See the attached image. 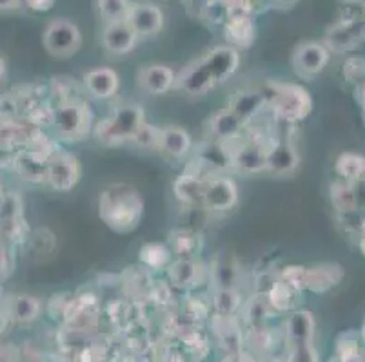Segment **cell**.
<instances>
[{"label": "cell", "instance_id": "obj_30", "mask_svg": "<svg viewBox=\"0 0 365 362\" xmlns=\"http://www.w3.org/2000/svg\"><path fill=\"white\" fill-rule=\"evenodd\" d=\"M264 95H260V92H242L235 100L231 111L237 116H240V118H249V116L255 115L260 109V105L264 104Z\"/></svg>", "mask_w": 365, "mask_h": 362}, {"label": "cell", "instance_id": "obj_42", "mask_svg": "<svg viewBox=\"0 0 365 362\" xmlns=\"http://www.w3.org/2000/svg\"><path fill=\"white\" fill-rule=\"evenodd\" d=\"M6 69H8V65H6V60L2 58V56H0V82H2V80H4V76H6Z\"/></svg>", "mask_w": 365, "mask_h": 362}, {"label": "cell", "instance_id": "obj_5", "mask_svg": "<svg viewBox=\"0 0 365 362\" xmlns=\"http://www.w3.org/2000/svg\"><path fill=\"white\" fill-rule=\"evenodd\" d=\"M144 125V112L138 105H125L98 125V136L104 142L133 139Z\"/></svg>", "mask_w": 365, "mask_h": 362}, {"label": "cell", "instance_id": "obj_7", "mask_svg": "<svg viewBox=\"0 0 365 362\" xmlns=\"http://www.w3.org/2000/svg\"><path fill=\"white\" fill-rule=\"evenodd\" d=\"M131 29L137 33V36H153L160 33L164 28V13L153 2H135L129 9L128 20H125Z\"/></svg>", "mask_w": 365, "mask_h": 362}, {"label": "cell", "instance_id": "obj_25", "mask_svg": "<svg viewBox=\"0 0 365 362\" xmlns=\"http://www.w3.org/2000/svg\"><path fill=\"white\" fill-rule=\"evenodd\" d=\"M213 301L218 315H220V317H229V315H233L235 312L240 308L242 295L238 294V290H235V288L224 287L218 288V290L215 292Z\"/></svg>", "mask_w": 365, "mask_h": 362}, {"label": "cell", "instance_id": "obj_19", "mask_svg": "<svg viewBox=\"0 0 365 362\" xmlns=\"http://www.w3.org/2000/svg\"><path fill=\"white\" fill-rule=\"evenodd\" d=\"M158 147L165 154L173 158H182L191 149V138L187 132L180 127H165L160 131V139H158Z\"/></svg>", "mask_w": 365, "mask_h": 362}, {"label": "cell", "instance_id": "obj_3", "mask_svg": "<svg viewBox=\"0 0 365 362\" xmlns=\"http://www.w3.org/2000/svg\"><path fill=\"white\" fill-rule=\"evenodd\" d=\"M267 89L269 91L265 92L264 98L269 100L273 111L280 118L287 119L291 124L304 119L313 109V100H311L309 92L300 85L269 84Z\"/></svg>", "mask_w": 365, "mask_h": 362}, {"label": "cell", "instance_id": "obj_13", "mask_svg": "<svg viewBox=\"0 0 365 362\" xmlns=\"http://www.w3.org/2000/svg\"><path fill=\"white\" fill-rule=\"evenodd\" d=\"M175 71L168 65L153 64L148 68H142L138 73V84L149 95H164L175 85Z\"/></svg>", "mask_w": 365, "mask_h": 362}, {"label": "cell", "instance_id": "obj_43", "mask_svg": "<svg viewBox=\"0 0 365 362\" xmlns=\"http://www.w3.org/2000/svg\"><path fill=\"white\" fill-rule=\"evenodd\" d=\"M360 250H361V254L365 255V221H364V228H361V238H360Z\"/></svg>", "mask_w": 365, "mask_h": 362}, {"label": "cell", "instance_id": "obj_26", "mask_svg": "<svg viewBox=\"0 0 365 362\" xmlns=\"http://www.w3.org/2000/svg\"><path fill=\"white\" fill-rule=\"evenodd\" d=\"M242 127V118L235 115L233 111H224L215 116L213 119V132L220 139L235 138Z\"/></svg>", "mask_w": 365, "mask_h": 362}, {"label": "cell", "instance_id": "obj_40", "mask_svg": "<svg viewBox=\"0 0 365 362\" xmlns=\"http://www.w3.org/2000/svg\"><path fill=\"white\" fill-rule=\"evenodd\" d=\"M22 6V0H0V11H13Z\"/></svg>", "mask_w": 365, "mask_h": 362}, {"label": "cell", "instance_id": "obj_14", "mask_svg": "<svg viewBox=\"0 0 365 362\" xmlns=\"http://www.w3.org/2000/svg\"><path fill=\"white\" fill-rule=\"evenodd\" d=\"M84 84L86 89L95 98L106 100L115 96V92L118 91V85H120V80H118V75L113 69L98 68L93 69L84 76Z\"/></svg>", "mask_w": 365, "mask_h": 362}, {"label": "cell", "instance_id": "obj_27", "mask_svg": "<svg viewBox=\"0 0 365 362\" xmlns=\"http://www.w3.org/2000/svg\"><path fill=\"white\" fill-rule=\"evenodd\" d=\"M294 294L297 290H293L287 284L280 283V281H274L269 288V303L273 304V308H277L278 312H287L294 308Z\"/></svg>", "mask_w": 365, "mask_h": 362}, {"label": "cell", "instance_id": "obj_35", "mask_svg": "<svg viewBox=\"0 0 365 362\" xmlns=\"http://www.w3.org/2000/svg\"><path fill=\"white\" fill-rule=\"evenodd\" d=\"M135 142H137L140 147H158V139H160V131H157L155 127H151V125H142L140 129H138V132L135 134Z\"/></svg>", "mask_w": 365, "mask_h": 362}, {"label": "cell", "instance_id": "obj_44", "mask_svg": "<svg viewBox=\"0 0 365 362\" xmlns=\"http://www.w3.org/2000/svg\"><path fill=\"white\" fill-rule=\"evenodd\" d=\"M260 362H284V361H282V358H278V357H265V358H262Z\"/></svg>", "mask_w": 365, "mask_h": 362}, {"label": "cell", "instance_id": "obj_18", "mask_svg": "<svg viewBox=\"0 0 365 362\" xmlns=\"http://www.w3.org/2000/svg\"><path fill=\"white\" fill-rule=\"evenodd\" d=\"M233 164L237 171L244 172V174H253V172L262 171V169H267V152L260 145H244L235 154Z\"/></svg>", "mask_w": 365, "mask_h": 362}, {"label": "cell", "instance_id": "obj_1", "mask_svg": "<svg viewBox=\"0 0 365 362\" xmlns=\"http://www.w3.org/2000/svg\"><path fill=\"white\" fill-rule=\"evenodd\" d=\"M238 65L240 55L233 46H217L184 69L178 78V85L187 95H204L215 85L231 78Z\"/></svg>", "mask_w": 365, "mask_h": 362}, {"label": "cell", "instance_id": "obj_39", "mask_svg": "<svg viewBox=\"0 0 365 362\" xmlns=\"http://www.w3.org/2000/svg\"><path fill=\"white\" fill-rule=\"evenodd\" d=\"M249 319L251 321H262L264 319V315L258 314V312H265V304L262 303V301H253V303L249 304Z\"/></svg>", "mask_w": 365, "mask_h": 362}, {"label": "cell", "instance_id": "obj_38", "mask_svg": "<svg viewBox=\"0 0 365 362\" xmlns=\"http://www.w3.org/2000/svg\"><path fill=\"white\" fill-rule=\"evenodd\" d=\"M33 11H49L55 6V0H22Z\"/></svg>", "mask_w": 365, "mask_h": 362}, {"label": "cell", "instance_id": "obj_47", "mask_svg": "<svg viewBox=\"0 0 365 362\" xmlns=\"http://www.w3.org/2000/svg\"><path fill=\"white\" fill-rule=\"evenodd\" d=\"M2 294H4V292H2V287H0V299H2Z\"/></svg>", "mask_w": 365, "mask_h": 362}, {"label": "cell", "instance_id": "obj_37", "mask_svg": "<svg viewBox=\"0 0 365 362\" xmlns=\"http://www.w3.org/2000/svg\"><path fill=\"white\" fill-rule=\"evenodd\" d=\"M21 350L15 344L0 343V362H21Z\"/></svg>", "mask_w": 365, "mask_h": 362}, {"label": "cell", "instance_id": "obj_16", "mask_svg": "<svg viewBox=\"0 0 365 362\" xmlns=\"http://www.w3.org/2000/svg\"><path fill=\"white\" fill-rule=\"evenodd\" d=\"M41 301L33 295L19 294L9 297L8 304H6V312L11 323L28 324L33 323L38 315H41Z\"/></svg>", "mask_w": 365, "mask_h": 362}, {"label": "cell", "instance_id": "obj_36", "mask_svg": "<svg viewBox=\"0 0 365 362\" xmlns=\"http://www.w3.org/2000/svg\"><path fill=\"white\" fill-rule=\"evenodd\" d=\"M345 76L351 82H360L365 78V60L361 58H353L347 60L345 64Z\"/></svg>", "mask_w": 365, "mask_h": 362}, {"label": "cell", "instance_id": "obj_6", "mask_svg": "<svg viewBox=\"0 0 365 362\" xmlns=\"http://www.w3.org/2000/svg\"><path fill=\"white\" fill-rule=\"evenodd\" d=\"M329 56L331 51L322 42H302L293 53V68L300 76L311 78L324 71L325 65L329 64Z\"/></svg>", "mask_w": 365, "mask_h": 362}, {"label": "cell", "instance_id": "obj_21", "mask_svg": "<svg viewBox=\"0 0 365 362\" xmlns=\"http://www.w3.org/2000/svg\"><path fill=\"white\" fill-rule=\"evenodd\" d=\"M334 169L345 183H356L365 176V158L356 152H344L338 156Z\"/></svg>", "mask_w": 365, "mask_h": 362}, {"label": "cell", "instance_id": "obj_41", "mask_svg": "<svg viewBox=\"0 0 365 362\" xmlns=\"http://www.w3.org/2000/svg\"><path fill=\"white\" fill-rule=\"evenodd\" d=\"M8 324H9L8 312H6V308H0V335L4 334L6 328H8Z\"/></svg>", "mask_w": 365, "mask_h": 362}, {"label": "cell", "instance_id": "obj_32", "mask_svg": "<svg viewBox=\"0 0 365 362\" xmlns=\"http://www.w3.org/2000/svg\"><path fill=\"white\" fill-rule=\"evenodd\" d=\"M278 281L287 287H291L293 290L302 292L307 288V268L304 267H287L280 274Z\"/></svg>", "mask_w": 365, "mask_h": 362}, {"label": "cell", "instance_id": "obj_31", "mask_svg": "<svg viewBox=\"0 0 365 362\" xmlns=\"http://www.w3.org/2000/svg\"><path fill=\"white\" fill-rule=\"evenodd\" d=\"M173 248L178 255H182V259H191V255L200 248V241L191 232L180 230L173 234Z\"/></svg>", "mask_w": 365, "mask_h": 362}, {"label": "cell", "instance_id": "obj_20", "mask_svg": "<svg viewBox=\"0 0 365 362\" xmlns=\"http://www.w3.org/2000/svg\"><path fill=\"white\" fill-rule=\"evenodd\" d=\"M298 152L287 144L277 145L273 151L267 152V169L274 174H289L298 167Z\"/></svg>", "mask_w": 365, "mask_h": 362}, {"label": "cell", "instance_id": "obj_17", "mask_svg": "<svg viewBox=\"0 0 365 362\" xmlns=\"http://www.w3.org/2000/svg\"><path fill=\"white\" fill-rule=\"evenodd\" d=\"M314 317L309 310H297L287 321V339L289 344L313 343Z\"/></svg>", "mask_w": 365, "mask_h": 362}, {"label": "cell", "instance_id": "obj_28", "mask_svg": "<svg viewBox=\"0 0 365 362\" xmlns=\"http://www.w3.org/2000/svg\"><path fill=\"white\" fill-rule=\"evenodd\" d=\"M175 192L182 201L187 203H195V201H202V194H204V183L200 179L193 178V176H185L180 178L175 185Z\"/></svg>", "mask_w": 365, "mask_h": 362}, {"label": "cell", "instance_id": "obj_34", "mask_svg": "<svg viewBox=\"0 0 365 362\" xmlns=\"http://www.w3.org/2000/svg\"><path fill=\"white\" fill-rule=\"evenodd\" d=\"M227 33H229V36H231V40H233L235 44H238V46H247L249 42L253 40V28H251V24H249V20H245V24L242 29L238 28L237 18L231 20Z\"/></svg>", "mask_w": 365, "mask_h": 362}, {"label": "cell", "instance_id": "obj_23", "mask_svg": "<svg viewBox=\"0 0 365 362\" xmlns=\"http://www.w3.org/2000/svg\"><path fill=\"white\" fill-rule=\"evenodd\" d=\"M331 199L338 212L341 214H353L358 207V198L354 192L353 185L345 183V181H338L331 187Z\"/></svg>", "mask_w": 365, "mask_h": 362}, {"label": "cell", "instance_id": "obj_8", "mask_svg": "<svg viewBox=\"0 0 365 362\" xmlns=\"http://www.w3.org/2000/svg\"><path fill=\"white\" fill-rule=\"evenodd\" d=\"M361 40H365V20L349 18L341 20L340 24L333 26L327 31V49L334 53H345L356 48Z\"/></svg>", "mask_w": 365, "mask_h": 362}, {"label": "cell", "instance_id": "obj_11", "mask_svg": "<svg viewBox=\"0 0 365 362\" xmlns=\"http://www.w3.org/2000/svg\"><path fill=\"white\" fill-rule=\"evenodd\" d=\"M238 201V188L233 179L215 178L204 183L202 203L211 211H229Z\"/></svg>", "mask_w": 365, "mask_h": 362}, {"label": "cell", "instance_id": "obj_33", "mask_svg": "<svg viewBox=\"0 0 365 362\" xmlns=\"http://www.w3.org/2000/svg\"><path fill=\"white\" fill-rule=\"evenodd\" d=\"M287 362H320V357L313 343H297L291 344Z\"/></svg>", "mask_w": 365, "mask_h": 362}, {"label": "cell", "instance_id": "obj_10", "mask_svg": "<svg viewBox=\"0 0 365 362\" xmlns=\"http://www.w3.org/2000/svg\"><path fill=\"white\" fill-rule=\"evenodd\" d=\"M81 178V167L75 156L68 152H58L48 165V181L56 191H69Z\"/></svg>", "mask_w": 365, "mask_h": 362}, {"label": "cell", "instance_id": "obj_4", "mask_svg": "<svg viewBox=\"0 0 365 362\" xmlns=\"http://www.w3.org/2000/svg\"><path fill=\"white\" fill-rule=\"evenodd\" d=\"M46 51L56 58H68L75 55L82 46V33L75 22L68 18L51 20L44 29Z\"/></svg>", "mask_w": 365, "mask_h": 362}, {"label": "cell", "instance_id": "obj_15", "mask_svg": "<svg viewBox=\"0 0 365 362\" xmlns=\"http://www.w3.org/2000/svg\"><path fill=\"white\" fill-rule=\"evenodd\" d=\"M341 279H344V268L340 265H317L313 268H307V290L314 294H324L336 287Z\"/></svg>", "mask_w": 365, "mask_h": 362}, {"label": "cell", "instance_id": "obj_2", "mask_svg": "<svg viewBox=\"0 0 365 362\" xmlns=\"http://www.w3.org/2000/svg\"><path fill=\"white\" fill-rule=\"evenodd\" d=\"M101 218L117 232H129L142 218V199L135 188L124 183L111 185L101 194Z\"/></svg>", "mask_w": 365, "mask_h": 362}, {"label": "cell", "instance_id": "obj_22", "mask_svg": "<svg viewBox=\"0 0 365 362\" xmlns=\"http://www.w3.org/2000/svg\"><path fill=\"white\" fill-rule=\"evenodd\" d=\"M131 0H97L98 16L104 20V24H115L128 20Z\"/></svg>", "mask_w": 365, "mask_h": 362}, {"label": "cell", "instance_id": "obj_12", "mask_svg": "<svg viewBox=\"0 0 365 362\" xmlns=\"http://www.w3.org/2000/svg\"><path fill=\"white\" fill-rule=\"evenodd\" d=\"M137 33L133 31L128 22H115V24H106L104 33H102V44L106 51L115 56L128 55L137 46Z\"/></svg>", "mask_w": 365, "mask_h": 362}, {"label": "cell", "instance_id": "obj_45", "mask_svg": "<svg viewBox=\"0 0 365 362\" xmlns=\"http://www.w3.org/2000/svg\"><path fill=\"white\" fill-rule=\"evenodd\" d=\"M341 2H345V4H356L360 0H341Z\"/></svg>", "mask_w": 365, "mask_h": 362}, {"label": "cell", "instance_id": "obj_24", "mask_svg": "<svg viewBox=\"0 0 365 362\" xmlns=\"http://www.w3.org/2000/svg\"><path fill=\"white\" fill-rule=\"evenodd\" d=\"M169 277L175 287H189L198 279V265L193 259H178L169 268Z\"/></svg>", "mask_w": 365, "mask_h": 362}, {"label": "cell", "instance_id": "obj_29", "mask_svg": "<svg viewBox=\"0 0 365 362\" xmlns=\"http://www.w3.org/2000/svg\"><path fill=\"white\" fill-rule=\"evenodd\" d=\"M171 254L164 245L148 243L140 250V261L149 268H162L169 263Z\"/></svg>", "mask_w": 365, "mask_h": 362}, {"label": "cell", "instance_id": "obj_9", "mask_svg": "<svg viewBox=\"0 0 365 362\" xmlns=\"http://www.w3.org/2000/svg\"><path fill=\"white\" fill-rule=\"evenodd\" d=\"M55 124L61 136L78 138V136L84 134L89 125V111L84 104L66 102L55 112Z\"/></svg>", "mask_w": 365, "mask_h": 362}, {"label": "cell", "instance_id": "obj_46", "mask_svg": "<svg viewBox=\"0 0 365 362\" xmlns=\"http://www.w3.org/2000/svg\"><path fill=\"white\" fill-rule=\"evenodd\" d=\"M361 337H364V341H365V324H364V330H361Z\"/></svg>", "mask_w": 365, "mask_h": 362}]
</instances>
